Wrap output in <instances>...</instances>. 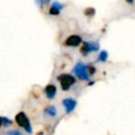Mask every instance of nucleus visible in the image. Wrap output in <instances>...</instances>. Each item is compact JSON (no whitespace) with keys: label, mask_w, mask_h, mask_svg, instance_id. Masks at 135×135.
Instances as JSON below:
<instances>
[{"label":"nucleus","mask_w":135,"mask_h":135,"mask_svg":"<svg viewBox=\"0 0 135 135\" xmlns=\"http://www.w3.org/2000/svg\"><path fill=\"white\" fill-rule=\"evenodd\" d=\"M58 80L60 81L61 83V88L62 90L66 91L71 88L72 84H74L75 82V78L72 76V75H68V74H63V75H60L58 77Z\"/></svg>","instance_id":"f257e3e1"},{"label":"nucleus","mask_w":135,"mask_h":135,"mask_svg":"<svg viewBox=\"0 0 135 135\" xmlns=\"http://www.w3.org/2000/svg\"><path fill=\"white\" fill-rule=\"evenodd\" d=\"M16 122L20 126V127H22V128H24L27 132H31L32 131V129H31V124H30V121H28V119H27V117H26V115L24 114V113H22V112H20V113H18L17 115H16Z\"/></svg>","instance_id":"f03ea898"},{"label":"nucleus","mask_w":135,"mask_h":135,"mask_svg":"<svg viewBox=\"0 0 135 135\" xmlns=\"http://www.w3.org/2000/svg\"><path fill=\"white\" fill-rule=\"evenodd\" d=\"M74 73H75L79 78H81V79H83V80H88V79L90 78V76H89L90 73H88V68H86L84 64L80 63V62L75 66Z\"/></svg>","instance_id":"7ed1b4c3"},{"label":"nucleus","mask_w":135,"mask_h":135,"mask_svg":"<svg viewBox=\"0 0 135 135\" xmlns=\"http://www.w3.org/2000/svg\"><path fill=\"white\" fill-rule=\"evenodd\" d=\"M80 43H81V38L77 35H72L64 41V44L69 46H77Z\"/></svg>","instance_id":"20e7f679"},{"label":"nucleus","mask_w":135,"mask_h":135,"mask_svg":"<svg viewBox=\"0 0 135 135\" xmlns=\"http://www.w3.org/2000/svg\"><path fill=\"white\" fill-rule=\"evenodd\" d=\"M63 104L66 109V112H72L75 107H76V101L74 99H71V98H66L63 100Z\"/></svg>","instance_id":"39448f33"},{"label":"nucleus","mask_w":135,"mask_h":135,"mask_svg":"<svg viewBox=\"0 0 135 135\" xmlns=\"http://www.w3.org/2000/svg\"><path fill=\"white\" fill-rule=\"evenodd\" d=\"M45 95L47 96V98H50V99H52V98H54L55 97V95H56V86L55 85H53V84H49L46 88H45Z\"/></svg>","instance_id":"423d86ee"},{"label":"nucleus","mask_w":135,"mask_h":135,"mask_svg":"<svg viewBox=\"0 0 135 135\" xmlns=\"http://www.w3.org/2000/svg\"><path fill=\"white\" fill-rule=\"evenodd\" d=\"M89 44V49H90V52H95L99 49V45L97 42H88Z\"/></svg>","instance_id":"0eeeda50"},{"label":"nucleus","mask_w":135,"mask_h":135,"mask_svg":"<svg viewBox=\"0 0 135 135\" xmlns=\"http://www.w3.org/2000/svg\"><path fill=\"white\" fill-rule=\"evenodd\" d=\"M81 54L82 55H84V56H86L89 53H90V49H89V44H88V42H84L83 43V45H82V47H81Z\"/></svg>","instance_id":"6e6552de"},{"label":"nucleus","mask_w":135,"mask_h":135,"mask_svg":"<svg viewBox=\"0 0 135 135\" xmlns=\"http://www.w3.org/2000/svg\"><path fill=\"white\" fill-rule=\"evenodd\" d=\"M108 58V53L105 51H101L100 55H99V61H105Z\"/></svg>","instance_id":"1a4fd4ad"},{"label":"nucleus","mask_w":135,"mask_h":135,"mask_svg":"<svg viewBox=\"0 0 135 135\" xmlns=\"http://www.w3.org/2000/svg\"><path fill=\"white\" fill-rule=\"evenodd\" d=\"M45 112H46L49 115H51V116H55V114H56V110H55L54 107H49V108L45 110Z\"/></svg>","instance_id":"9d476101"},{"label":"nucleus","mask_w":135,"mask_h":135,"mask_svg":"<svg viewBox=\"0 0 135 135\" xmlns=\"http://www.w3.org/2000/svg\"><path fill=\"white\" fill-rule=\"evenodd\" d=\"M49 13H50L51 15H58V14L60 13V9H58V8H56V7H54V6H52V7L50 8Z\"/></svg>","instance_id":"9b49d317"},{"label":"nucleus","mask_w":135,"mask_h":135,"mask_svg":"<svg viewBox=\"0 0 135 135\" xmlns=\"http://www.w3.org/2000/svg\"><path fill=\"white\" fill-rule=\"evenodd\" d=\"M1 122H2V126L3 127H6V126L11 124V120L7 119L6 117H1Z\"/></svg>","instance_id":"f8f14e48"},{"label":"nucleus","mask_w":135,"mask_h":135,"mask_svg":"<svg viewBox=\"0 0 135 135\" xmlns=\"http://www.w3.org/2000/svg\"><path fill=\"white\" fill-rule=\"evenodd\" d=\"M52 6H54V7H56V8H58V9H61V8L63 7V6H62V5L60 4V3H58V2H54Z\"/></svg>","instance_id":"ddd939ff"},{"label":"nucleus","mask_w":135,"mask_h":135,"mask_svg":"<svg viewBox=\"0 0 135 135\" xmlns=\"http://www.w3.org/2000/svg\"><path fill=\"white\" fill-rule=\"evenodd\" d=\"M84 13H85V15H93L94 14V8H86Z\"/></svg>","instance_id":"4468645a"},{"label":"nucleus","mask_w":135,"mask_h":135,"mask_svg":"<svg viewBox=\"0 0 135 135\" xmlns=\"http://www.w3.org/2000/svg\"><path fill=\"white\" fill-rule=\"evenodd\" d=\"M7 135H22V134L18 131H11V132L7 133Z\"/></svg>","instance_id":"2eb2a0df"},{"label":"nucleus","mask_w":135,"mask_h":135,"mask_svg":"<svg viewBox=\"0 0 135 135\" xmlns=\"http://www.w3.org/2000/svg\"><path fill=\"white\" fill-rule=\"evenodd\" d=\"M88 70H89V73H90V74L95 73V69H94V68H92V66H89V68H88Z\"/></svg>","instance_id":"dca6fc26"},{"label":"nucleus","mask_w":135,"mask_h":135,"mask_svg":"<svg viewBox=\"0 0 135 135\" xmlns=\"http://www.w3.org/2000/svg\"><path fill=\"white\" fill-rule=\"evenodd\" d=\"M128 3H130V4H133V2H134V0H126Z\"/></svg>","instance_id":"f3484780"}]
</instances>
